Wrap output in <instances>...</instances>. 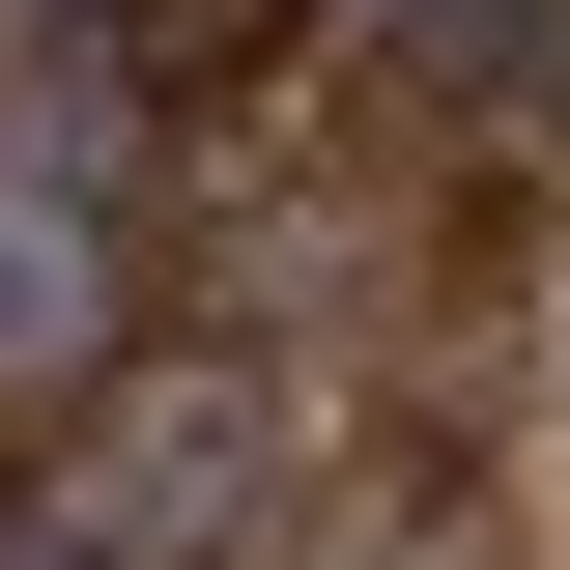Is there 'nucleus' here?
I'll return each mask as SVG.
<instances>
[{
    "label": "nucleus",
    "instance_id": "nucleus-1",
    "mask_svg": "<svg viewBox=\"0 0 570 570\" xmlns=\"http://www.w3.org/2000/svg\"><path fill=\"white\" fill-rule=\"evenodd\" d=\"M29 485H58L115 570H228V542L285 513V400H257V343H115V371L58 400Z\"/></svg>",
    "mask_w": 570,
    "mask_h": 570
},
{
    "label": "nucleus",
    "instance_id": "nucleus-2",
    "mask_svg": "<svg viewBox=\"0 0 570 570\" xmlns=\"http://www.w3.org/2000/svg\"><path fill=\"white\" fill-rule=\"evenodd\" d=\"M142 314H115V200H58V171H0V400L58 428L86 371H115Z\"/></svg>",
    "mask_w": 570,
    "mask_h": 570
},
{
    "label": "nucleus",
    "instance_id": "nucleus-3",
    "mask_svg": "<svg viewBox=\"0 0 570 570\" xmlns=\"http://www.w3.org/2000/svg\"><path fill=\"white\" fill-rule=\"evenodd\" d=\"M400 86L485 115L513 171H542V142H570V0H400Z\"/></svg>",
    "mask_w": 570,
    "mask_h": 570
},
{
    "label": "nucleus",
    "instance_id": "nucleus-4",
    "mask_svg": "<svg viewBox=\"0 0 570 570\" xmlns=\"http://www.w3.org/2000/svg\"><path fill=\"white\" fill-rule=\"evenodd\" d=\"M0 570H115V542H86V513H58V485H0Z\"/></svg>",
    "mask_w": 570,
    "mask_h": 570
},
{
    "label": "nucleus",
    "instance_id": "nucleus-5",
    "mask_svg": "<svg viewBox=\"0 0 570 570\" xmlns=\"http://www.w3.org/2000/svg\"><path fill=\"white\" fill-rule=\"evenodd\" d=\"M29 29H115V0H29Z\"/></svg>",
    "mask_w": 570,
    "mask_h": 570
},
{
    "label": "nucleus",
    "instance_id": "nucleus-6",
    "mask_svg": "<svg viewBox=\"0 0 570 570\" xmlns=\"http://www.w3.org/2000/svg\"><path fill=\"white\" fill-rule=\"evenodd\" d=\"M371 29H400V0H371Z\"/></svg>",
    "mask_w": 570,
    "mask_h": 570
}]
</instances>
